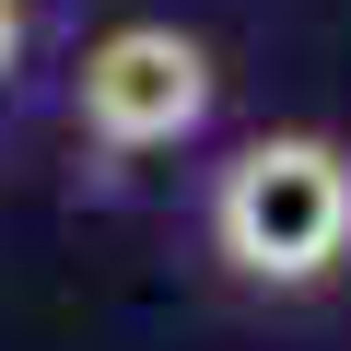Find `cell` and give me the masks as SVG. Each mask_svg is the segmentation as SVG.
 Returning a JSON list of instances; mask_svg holds the SVG:
<instances>
[{"instance_id":"cell-3","label":"cell","mask_w":351,"mask_h":351,"mask_svg":"<svg viewBox=\"0 0 351 351\" xmlns=\"http://www.w3.org/2000/svg\"><path fill=\"white\" fill-rule=\"evenodd\" d=\"M12 59H24V12L0 0V82H12Z\"/></svg>"},{"instance_id":"cell-2","label":"cell","mask_w":351,"mask_h":351,"mask_svg":"<svg viewBox=\"0 0 351 351\" xmlns=\"http://www.w3.org/2000/svg\"><path fill=\"white\" fill-rule=\"evenodd\" d=\"M71 106L106 152H176L211 117V47L176 24H106L71 71Z\"/></svg>"},{"instance_id":"cell-1","label":"cell","mask_w":351,"mask_h":351,"mask_svg":"<svg viewBox=\"0 0 351 351\" xmlns=\"http://www.w3.org/2000/svg\"><path fill=\"white\" fill-rule=\"evenodd\" d=\"M211 246L246 281H328L351 258V152L316 129H269L211 176Z\"/></svg>"}]
</instances>
